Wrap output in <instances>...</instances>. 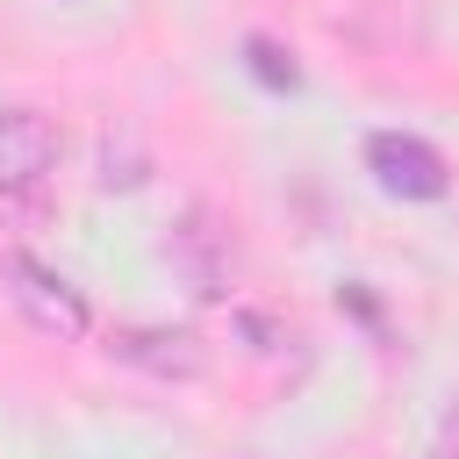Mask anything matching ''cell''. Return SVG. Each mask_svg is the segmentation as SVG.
I'll use <instances>...</instances> for the list:
<instances>
[{
	"label": "cell",
	"mask_w": 459,
	"mask_h": 459,
	"mask_svg": "<svg viewBox=\"0 0 459 459\" xmlns=\"http://www.w3.org/2000/svg\"><path fill=\"white\" fill-rule=\"evenodd\" d=\"M57 179V122L36 108H0V222L36 230L50 215Z\"/></svg>",
	"instance_id": "obj_1"
},
{
	"label": "cell",
	"mask_w": 459,
	"mask_h": 459,
	"mask_svg": "<svg viewBox=\"0 0 459 459\" xmlns=\"http://www.w3.org/2000/svg\"><path fill=\"white\" fill-rule=\"evenodd\" d=\"M366 172H373L380 194H394V201H445V194H452V165H445L423 136H409V129H373V136H366Z\"/></svg>",
	"instance_id": "obj_3"
},
{
	"label": "cell",
	"mask_w": 459,
	"mask_h": 459,
	"mask_svg": "<svg viewBox=\"0 0 459 459\" xmlns=\"http://www.w3.org/2000/svg\"><path fill=\"white\" fill-rule=\"evenodd\" d=\"M165 258H172V273L186 280V294H194V301H222V294H230V237L215 230V215H208V208H186V215L172 222Z\"/></svg>",
	"instance_id": "obj_4"
},
{
	"label": "cell",
	"mask_w": 459,
	"mask_h": 459,
	"mask_svg": "<svg viewBox=\"0 0 459 459\" xmlns=\"http://www.w3.org/2000/svg\"><path fill=\"white\" fill-rule=\"evenodd\" d=\"M244 72H251L258 86H273V93H294V86H301V65H294L273 36H251V43H244Z\"/></svg>",
	"instance_id": "obj_6"
},
{
	"label": "cell",
	"mask_w": 459,
	"mask_h": 459,
	"mask_svg": "<svg viewBox=\"0 0 459 459\" xmlns=\"http://www.w3.org/2000/svg\"><path fill=\"white\" fill-rule=\"evenodd\" d=\"M143 179H151V158H143L129 136L108 129V136H100V186H108V194H115V186L129 194V186H143Z\"/></svg>",
	"instance_id": "obj_7"
},
{
	"label": "cell",
	"mask_w": 459,
	"mask_h": 459,
	"mask_svg": "<svg viewBox=\"0 0 459 459\" xmlns=\"http://www.w3.org/2000/svg\"><path fill=\"white\" fill-rule=\"evenodd\" d=\"M0 287H7V301H14V316L36 330V337H57V344H72V337H86V294L65 280V273H50L43 258H29V251H7L0 258Z\"/></svg>",
	"instance_id": "obj_2"
},
{
	"label": "cell",
	"mask_w": 459,
	"mask_h": 459,
	"mask_svg": "<svg viewBox=\"0 0 459 459\" xmlns=\"http://www.w3.org/2000/svg\"><path fill=\"white\" fill-rule=\"evenodd\" d=\"M108 351H115L122 366L151 373V380H201V373H208L201 330H172V323H129V330L108 337Z\"/></svg>",
	"instance_id": "obj_5"
},
{
	"label": "cell",
	"mask_w": 459,
	"mask_h": 459,
	"mask_svg": "<svg viewBox=\"0 0 459 459\" xmlns=\"http://www.w3.org/2000/svg\"><path fill=\"white\" fill-rule=\"evenodd\" d=\"M430 459H459V402L437 416V437H430Z\"/></svg>",
	"instance_id": "obj_8"
}]
</instances>
